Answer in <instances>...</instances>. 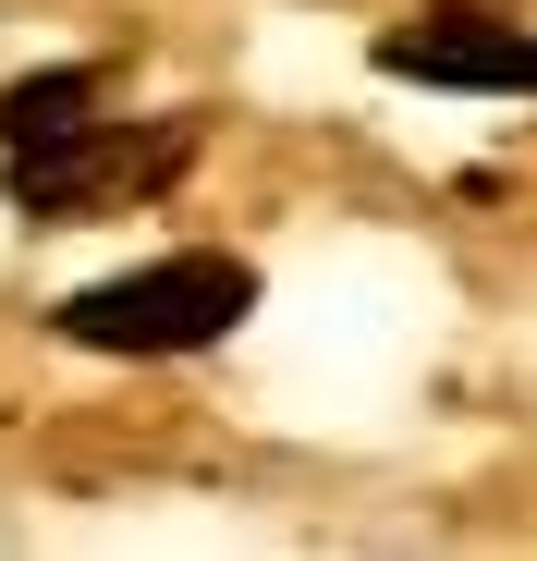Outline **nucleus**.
<instances>
[{"label":"nucleus","mask_w":537,"mask_h":561,"mask_svg":"<svg viewBox=\"0 0 537 561\" xmlns=\"http://www.w3.org/2000/svg\"><path fill=\"white\" fill-rule=\"evenodd\" d=\"M99 99H111L99 61H73V73H25L13 99H0V147H13V135H49V123H85Z\"/></svg>","instance_id":"obj_4"},{"label":"nucleus","mask_w":537,"mask_h":561,"mask_svg":"<svg viewBox=\"0 0 537 561\" xmlns=\"http://www.w3.org/2000/svg\"><path fill=\"white\" fill-rule=\"evenodd\" d=\"M184 159H196V123H123V111H85V123H49V135H13V147H0L25 220H123V208H147Z\"/></svg>","instance_id":"obj_2"},{"label":"nucleus","mask_w":537,"mask_h":561,"mask_svg":"<svg viewBox=\"0 0 537 561\" xmlns=\"http://www.w3.org/2000/svg\"><path fill=\"white\" fill-rule=\"evenodd\" d=\"M379 73H403V85H453V99H537V37L501 25V13L439 0V13H415V25L379 37Z\"/></svg>","instance_id":"obj_3"},{"label":"nucleus","mask_w":537,"mask_h":561,"mask_svg":"<svg viewBox=\"0 0 537 561\" xmlns=\"http://www.w3.org/2000/svg\"><path fill=\"white\" fill-rule=\"evenodd\" d=\"M244 306H256V268L220 256V244H184V256H147V268H123V280L61 294L49 330L85 342V354H208V342L244 330Z\"/></svg>","instance_id":"obj_1"}]
</instances>
